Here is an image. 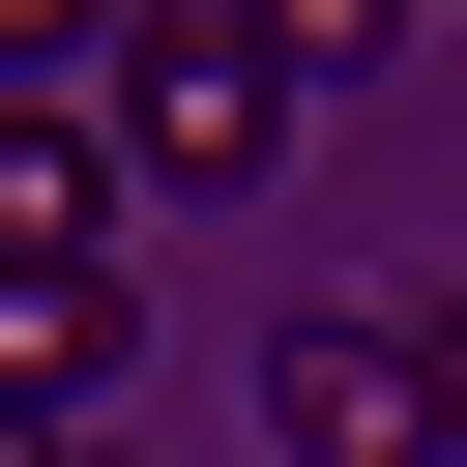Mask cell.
<instances>
[{
    "label": "cell",
    "instance_id": "7",
    "mask_svg": "<svg viewBox=\"0 0 467 467\" xmlns=\"http://www.w3.org/2000/svg\"><path fill=\"white\" fill-rule=\"evenodd\" d=\"M438 467H467V292H438Z\"/></svg>",
    "mask_w": 467,
    "mask_h": 467
},
{
    "label": "cell",
    "instance_id": "6",
    "mask_svg": "<svg viewBox=\"0 0 467 467\" xmlns=\"http://www.w3.org/2000/svg\"><path fill=\"white\" fill-rule=\"evenodd\" d=\"M117 58V0H0V88H88Z\"/></svg>",
    "mask_w": 467,
    "mask_h": 467
},
{
    "label": "cell",
    "instance_id": "2",
    "mask_svg": "<svg viewBox=\"0 0 467 467\" xmlns=\"http://www.w3.org/2000/svg\"><path fill=\"white\" fill-rule=\"evenodd\" d=\"M263 438H292V467H438V321H379V292L292 321V350H263Z\"/></svg>",
    "mask_w": 467,
    "mask_h": 467
},
{
    "label": "cell",
    "instance_id": "1",
    "mask_svg": "<svg viewBox=\"0 0 467 467\" xmlns=\"http://www.w3.org/2000/svg\"><path fill=\"white\" fill-rule=\"evenodd\" d=\"M88 88H117L88 146H117L146 204H234V175L292 146V29H263V0H117V58H88Z\"/></svg>",
    "mask_w": 467,
    "mask_h": 467
},
{
    "label": "cell",
    "instance_id": "5",
    "mask_svg": "<svg viewBox=\"0 0 467 467\" xmlns=\"http://www.w3.org/2000/svg\"><path fill=\"white\" fill-rule=\"evenodd\" d=\"M263 29H292V88H321V58H409L438 0H263Z\"/></svg>",
    "mask_w": 467,
    "mask_h": 467
},
{
    "label": "cell",
    "instance_id": "8",
    "mask_svg": "<svg viewBox=\"0 0 467 467\" xmlns=\"http://www.w3.org/2000/svg\"><path fill=\"white\" fill-rule=\"evenodd\" d=\"M29 467H117V438H29Z\"/></svg>",
    "mask_w": 467,
    "mask_h": 467
},
{
    "label": "cell",
    "instance_id": "3",
    "mask_svg": "<svg viewBox=\"0 0 467 467\" xmlns=\"http://www.w3.org/2000/svg\"><path fill=\"white\" fill-rule=\"evenodd\" d=\"M117 409V263H0V438H88Z\"/></svg>",
    "mask_w": 467,
    "mask_h": 467
},
{
    "label": "cell",
    "instance_id": "4",
    "mask_svg": "<svg viewBox=\"0 0 467 467\" xmlns=\"http://www.w3.org/2000/svg\"><path fill=\"white\" fill-rule=\"evenodd\" d=\"M0 263H117V146L58 88H0Z\"/></svg>",
    "mask_w": 467,
    "mask_h": 467
}]
</instances>
